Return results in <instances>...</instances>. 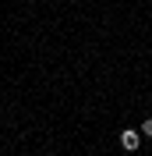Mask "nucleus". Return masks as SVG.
Instances as JSON below:
<instances>
[{"instance_id":"nucleus-1","label":"nucleus","mask_w":152,"mask_h":156,"mask_svg":"<svg viewBox=\"0 0 152 156\" xmlns=\"http://www.w3.org/2000/svg\"><path fill=\"white\" fill-rule=\"evenodd\" d=\"M138 146H142V131H131V128H124V131H120V149H124V153H134Z\"/></svg>"},{"instance_id":"nucleus-2","label":"nucleus","mask_w":152,"mask_h":156,"mask_svg":"<svg viewBox=\"0 0 152 156\" xmlns=\"http://www.w3.org/2000/svg\"><path fill=\"white\" fill-rule=\"evenodd\" d=\"M142 135H145V138H152V117H149V121H142Z\"/></svg>"}]
</instances>
